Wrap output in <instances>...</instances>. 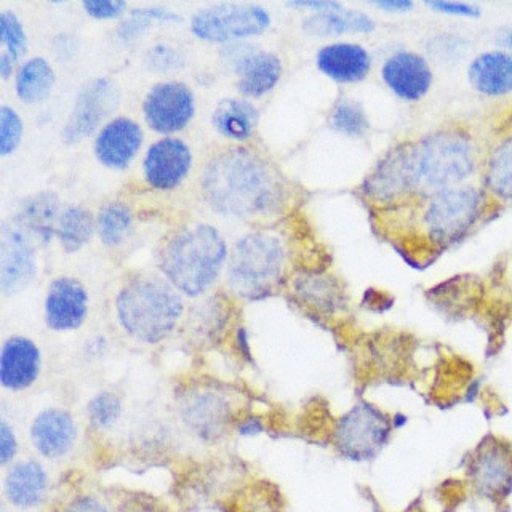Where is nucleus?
<instances>
[{
    "mask_svg": "<svg viewBox=\"0 0 512 512\" xmlns=\"http://www.w3.org/2000/svg\"><path fill=\"white\" fill-rule=\"evenodd\" d=\"M271 26L268 10L256 4H218L192 16L191 31L215 44L258 36Z\"/></svg>",
    "mask_w": 512,
    "mask_h": 512,
    "instance_id": "1a4fd4ad",
    "label": "nucleus"
},
{
    "mask_svg": "<svg viewBox=\"0 0 512 512\" xmlns=\"http://www.w3.org/2000/svg\"><path fill=\"white\" fill-rule=\"evenodd\" d=\"M228 247L210 224H197L176 232L160 253V269L168 282L188 296L207 292L220 276Z\"/></svg>",
    "mask_w": 512,
    "mask_h": 512,
    "instance_id": "7ed1b4c3",
    "label": "nucleus"
},
{
    "mask_svg": "<svg viewBox=\"0 0 512 512\" xmlns=\"http://www.w3.org/2000/svg\"><path fill=\"white\" fill-rule=\"evenodd\" d=\"M122 415V402L112 392H101L88 404V420L98 429H109Z\"/></svg>",
    "mask_w": 512,
    "mask_h": 512,
    "instance_id": "473e14b6",
    "label": "nucleus"
},
{
    "mask_svg": "<svg viewBox=\"0 0 512 512\" xmlns=\"http://www.w3.org/2000/svg\"><path fill=\"white\" fill-rule=\"evenodd\" d=\"M144 117L157 133H175L191 122L196 111L194 95L180 82H164L151 88L144 100Z\"/></svg>",
    "mask_w": 512,
    "mask_h": 512,
    "instance_id": "9b49d317",
    "label": "nucleus"
},
{
    "mask_svg": "<svg viewBox=\"0 0 512 512\" xmlns=\"http://www.w3.org/2000/svg\"><path fill=\"white\" fill-rule=\"evenodd\" d=\"M55 84V72L44 58H32L21 66L16 77V93L24 103L45 100Z\"/></svg>",
    "mask_w": 512,
    "mask_h": 512,
    "instance_id": "cd10ccee",
    "label": "nucleus"
},
{
    "mask_svg": "<svg viewBox=\"0 0 512 512\" xmlns=\"http://www.w3.org/2000/svg\"><path fill=\"white\" fill-rule=\"evenodd\" d=\"M213 125L229 140H248L258 125V111L244 100H223L213 111Z\"/></svg>",
    "mask_w": 512,
    "mask_h": 512,
    "instance_id": "a878e982",
    "label": "nucleus"
},
{
    "mask_svg": "<svg viewBox=\"0 0 512 512\" xmlns=\"http://www.w3.org/2000/svg\"><path fill=\"white\" fill-rule=\"evenodd\" d=\"M391 418L376 405L360 400L336 423L333 442L341 456L356 463L372 461L391 442Z\"/></svg>",
    "mask_w": 512,
    "mask_h": 512,
    "instance_id": "0eeeda50",
    "label": "nucleus"
},
{
    "mask_svg": "<svg viewBox=\"0 0 512 512\" xmlns=\"http://www.w3.org/2000/svg\"><path fill=\"white\" fill-rule=\"evenodd\" d=\"M372 5L388 13H408L415 8V4L410 0H380V2H373Z\"/></svg>",
    "mask_w": 512,
    "mask_h": 512,
    "instance_id": "37998d69",
    "label": "nucleus"
},
{
    "mask_svg": "<svg viewBox=\"0 0 512 512\" xmlns=\"http://www.w3.org/2000/svg\"><path fill=\"white\" fill-rule=\"evenodd\" d=\"M88 312V293L79 280L60 277L48 287L45 298V320L56 332L77 330Z\"/></svg>",
    "mask_w": 512,
    "mask_h": 512,
    "instance_id": "4468645a",
    "label": "nucleus"
},
{
    "mask_svg": "<svg viewBox=\"0 0 512 512\" xmlns=\"http://www.w3.org/2000/svg\"><path fill=\"white\" fill-rule=\"evenodd\" d=\"M117 317L125 332L143 343L156 344L175 330L183 316V301L170 282L141 276L117 296Z\"/></svg>",
    "mask_w": 512,
    "mask_h": 512,
    "instance_id": "20e7f679",
    "label": "nucleus"
},
{
    "mask_svg": "<svg viewBox=\"0 0 512 512\" xmlns=\"http://www.w3.org/2000/svg\"><path fill=\"white\" fill-rule=\"evenodd\" d=\"M132 212L124 204H109L101 210L96 221L101 240L108 247L122 244L132 229Z\"/></svg>",
    "mask_w": 512,
    "mask_h": 512,
    "instance_id": "c756f323",
    "label": "nucleus"
},
{
    "mask_svg": "<svg viewBox=\"0 0 512 512\" xmlns=\"http://www.w3.org/2000/svg\"><path fill=\"white\" fill-rule=\"evenodd\" d=\"M490 202L484 188L471 184L436 192L421 205L418 218L421 236L432 247H452L479 226Z\"/></svg>",
    "mask_w": 512,
    "mask_h": 512,
    "instance_id": "39448f33",
    "label": "nucleus"
},
{
    "mask_svg": "<svg viewBox=\"0 0 512 512\" xmlns=\"http://www.w3.org/2000/svg\"><path fill=\"white\" fill-rule=\"evenodd\" d=\"M183 420L202 440L220 439L231 421L228 400L212 391L197 392L183 404Z\"/></svg>",
    "mask_w": 512,
    "mask_h": 512,
    "instance_id": "aec40b11",
    "label": "nucleus"
},
{
    "mask_svg": "<svg viewBox=\"0 0 512 512\" xmlns=\"http://www.w3.org/2000/svg\"><path fill=\"white\" fill-rule=\"evenodd\" d=\"M317 68L340 84H356L372 71V56L359 44L338 42L325 45L317 53Z\"/></svg>",
    "mask_w": 512,
    "mask_h": 512,
    "instance_id": "6ab92c4d",
    "label": "nucleus"
},
{
    "mask_svg": "<svg viewBox=\"0 0 512 512\" xmlns=\"http://www.w3.org/2000/svg\"><path fill=\"white\" fill-rule=\"evenodd\" d=\"M404 512H426V509H424L420 503H413L412 506H408Z\"/></svg>",
    "mask_w": 512,
    "mask_h": 512,
    "instance_id": "49530a36",
    "label": "nucleus"
},
{
    "mask_svg": "<svg viewBox=\"0 0 512 512\" xmlns=\"http://www.w3.org/2000/svg\"><path fill=\"white\" fill-rule=\"evenodd\" d=\"M15 61V58H13L10 53H2V56H0V76L4 77V79H8L10 74H12Z\"/></svg>",
    "mask_w": 512,
    "mask_h": 512,
    "instance_id": "a18cd8bd",
    "label": "nucleus"
},
{
    "mask_svg": "<svg viewBox=\"0 0 512 512\" xmlns=\"http://www.w3.org/2000/svg\"><path fill=\"white\" fill-rule=\"evenodd\" d=\"M192 165L188 146L178 138H165L149 148L144 176L154 189H173L186 178Z\"/></svg>",
    "mask_w": 512,
    "mask_h": 512,
    "instance_id": "2eb2a0df",
    "label": "nucleus"
},
{
    "mask_svg": "<svg viewBox=\"0 0 512 512\" xmlns=\"http://www.w3.org/2000/svg\"><path fill=\"white\" fill-rule=\"evenodd\" d=\"M18 442H16L15 432L8 426L7 421L0 423V461L7 464L16 455Z\"/></svg>",
    "mask_w": 512,
    "mask_h": 512,
    "instance_id": "ea45409f",
    "label": "nucleus"
},
{
    "mask_svg": "<svg viewBox=\"0 0 512 512\" xmlns=\"http://www.w3.org/2000/svg\"><path fill=\"white\" fill-rule=\"evenodd\" d=\"M484 191L490 200L512 205V133L493 144L484 162Z\"/></svg>",
    "mask_w": 512,
    "mask_h": 512,
    "instance_id": "393cba45",
    "label": "nucleus"
},
{
    "mask_svg": "<svg viewBox=\"0 0 512 512\" xmlns=\"http://www.w3.org/2000/svg\"><path fill=\"white\" fill-rule=\"evenodd\" d=\"M47 488V472L37 461L16 463L5 477V495L16 508H36L45 500Z\"/></svg>",
    "mask_w": 512,
    "mask_h": 512,
    "instance_id": "4be33fe9",
    "label": "nucleus"
},
{
    "mask_svg": "<svg viewBox=\"0 0 512 512\" xmlns=\"http://www.w3.org/2000/svg\"><path fill=\"white\" fill-rule=\"evenodd\" d=\"M93 231L95 221L92 213L82 207H69L61 215L56 234L60 237L64 252L74 253L92 239Z\"/></svg>",
    "mask_w": 512,
    "mask_h": 512,
    "instance_id": "c85d7f7f",
    "label": "nucleus"
},
{
    "mask_svg": "<svg viewBox=\"0 0 512 512\" xmlns=\"http://www.w3.org/2000/svg\"><path fill=\"white\" fill-rule=\"evenodd\" d=\"M60 200L53 192H40L24 200L13 223L18 224L29 237L47 244L60 224Z\"/></svg>",
    "mask_w": 512,
    "mask_h": 512,
    "instance_id": "b1692460",
    "label": "nucleus"
},
{
    "mask_svg": "<svg viewBox=\"0 0 512 512\" xmlns=\"http://www.w3.org/2000/svg\"><path fill=\"white\" fill-rule=\"evenodd\" d=\"M301 296L319 311L332 312L340 308L341 293L332 280H304Z\"/></svg>",
    "mask_w": 512,
    "mask_h": 512,
    "instance_id": "2f4dec72",
    "label": "nucleus"
},
{
    "mask_svg": "<svg viewBox=\"0 0 512 512\" xmlns=\"http://www.w3.org/2000/svg\"><path fill=\"white\" fill-rule=\"evenodd\" d=\"M148 63L151 68L159 69V71H170V69L183 66V58L173 48L167 47V45H159V47L152 48L149 52Z\"/></svg>",
    "mask_w": 512,
    "mask_h": 512,
    "instance_id": "4c0bfd02",
    "label": "nucleus"
},
{
    "mask_svg": "<svg viewBox=\"0 0 512 512\" xmlns=\"http://www.w3.org/2000/svg\"><path fill=\"white\" fill-rule=\"evenodd\" d=\"M23 136V122L20 116L8 106L0 108V154H12L21 143Z\"/></svg>",
    "mask_w": 512,
    "mask_h": 512,
    "instance_id": "f704fd0d",
    "label": "nucleus"
},
{
    "mask_svg": "<svg viewBox=\"0 0 512 512\" xmlns=\"http://www.w3.org/2000/svg\"><path fill=\"white\" fill-rule=\"evenodd\" d=\"M36 276V253L28 234L4 223L0 236V287L5 295L20 292Z\"/></svg>",
    "mask_w": 512,
    "mask_h": 512,
    "instance_id": "ddd939ff",
    "label": "nucleus"
},
{
    "mask_svg": "<svg viewBox=\"0 0 512 512\" xmlns=\"http://www.w3.org/2000/svg\"><path fill=\"white\" fill-rule=\"evenodd\" d=\"M381 77L386 87L407 103L423 100L434 84L431 64L423 55L412 50L392 53L383 63Z\"/></svg>",
    "mask_w": 512,
    "mask_h": 512,
    "instance_id": "f8f14e48",
    "label": "nucleus"
},
{
    "mask_svg": "<svg viewBox=\"0 0 512 512\" xmlns=\"http://www.w3.org/2000/svg\"><path fill=\"white\" fill-rule=\"evenodd\" d=\"M496 44L501 45L506 52L512 53V26L496 32Z\"/></svg>",
    "mask_w": 512,
    "mask_h": 512,
    "instance_id": "c03bdc74",
    "label": "nucleus"
},
{
    "mask_svg": "<svg viewBox=\"0 0 512 512\" xmlns=\"http://www.w3.org/2000/svg\"><path fill=\"white\" fill-rule=\"evenodd\" d=\"M119 104V92L109 79H95L85 85L77 96L68 124L64 127L66 143L79 141L92 135L106 117Z\"/></svg>",
    "mask_w": 512,
    "mask_h": 512,
    "instance_id": "9d476101",
    "label": "nucleus"
},
{
    "mask_svg": "<svg viewBox=\"0 0 512 512\" xmlns=\"http://www.w3.org/2000/svg\"><path fill=\"white\" fill-rule=\"evenodd\" d=\"M202 192L213 210L237 218L271 213L282 200L272 168L256 152L244 148L221 152L207 165Z\"/></svg>",
    "mask_w": 512,
    "mask_h": 512,
    "instance_id": "f257e3e1",
    "label": "nucleus"
},
{
    "mask_svg": "<svg viewBox=\"0 0 512 512\" xmlns=\"http://www.w3.org/2000/svg\"><path fill=\"white\" fill-rule=\"evenodd\" d=\"M143 144L140 125L127 117H119L109 122L96 138L95 154L104 167L122 168L135 159Z\"/></svg>",
    "mask_w": 512,
    "mask_h": 512,
    "instance_id": "dca6fc26",
    "label": "nucleus"
},
{
    "mask_svg": "<svg viewBox=\"0 0 512 512\" xmlns=\"http://www.w3.org/2000/svg\"><path fill=\"white\" fill-rule=\"evenodd\" d=\"M58 512H109L103 503L93 496H77Z\"/></svg>",
    "mask_w": 512,
    "mask_h": 512,
    "instance_id": "a19ab883",
    "label": "nucleus"
},
{
    "mask_svg": "<svg viewBox=\"0 0 512 512\" xmlns=\"http://www.w3.org/2000/svg\"><path fill=\"white\" fill-rule=\"evenodd\" d=\"M426 7L431 8L436 13H442L447 16H460V18H479L482 15L480 7L466 2H452V0H431L424 2Z\"/></svg>",
    "mask_w": 512,
    "mask_h": 512,
    "instance_id": "e433bc0d",
    "label": "nucleus"
},
{
    "mask_svg": "<svg viewBox=\"0 0 512 512\" xmlns=\"http://www.w3.org/2000/svg\"><path fill=\"white\" fill-rule=\"evenodd\" d=\"M152 20L157 21H178L180 16L175 13L167 12L164 8H141V10H133L130 20L125 21L120 26L119 34L122 39L132 40L136 36H140V32L148 28Z\"/></svg>",
    "mask_w": 512,
    "mask_h": 512,
    "instance_id": "72a5a7b5",
    "label": "nucleus"
},
{
    "mask_svg": "<svg viewBox=\"0 0 512 512\" xmlns=\"http://www.w3.org/2000/svg\"><path fill=\"white\" fill-rule=\"evenodd\" d=\"M285 252L277 237L248 234L234 247L228 264L229 288L242 298H263L277 287L284 271Z\"/></svg>",
    "mask_w": 512,
    "mask_h": 512,
    "instance_id": "423d86ee",
    "label": "nucleus"
},
{
    "mask_svg": "<svg viewBox=\"0 0 512 512\" xmlns=\"http://www.w3.org/2000/svg\"><path fill=\"white\" fill-rule=\"evenodd\" d=\"M0 40L15 60L26 50V34L15 13L4 12L0 15Z\"/></svg>",
    "mask_w": 512,
    "mask_h": 512,
    "instance_id": "c9c22d12",
    "label": "nucleus"
},
{
    "mask_svg": "<svg viewBox=\"0 0 512 512\" xmlns=\"http://www.w3.org/2000/svg\"><path fill=\"white\" fill-rule=\"evenodd\" d=\"M40 362L39 348L29 338H8L0 356V383L10 391L31 388L39 378Z\"/></svg>",
    "mask_w": 512,
    "mask_h": 512,
    "instance_id": "f3484780",
    "label": "nucleus"
},
{
    "mask_svg": "<svg viewBox=\"0 0 512 512\" xmlns=\"http://www.w3.org/2000/svg\"><path fill=\"white\" fill-rule=\"evenodd\" d=\"M77 428L71 413L61 408H48L32 423V445L45 458H63L76 444Z\"/></svg>",
    "mask_w": 512,
    "mask_h": 512,
    "instance_id": "a211bd4d",
    "label": "nucleus"
},
{
    "mask_svg": "<svg viewBox=\"0 0 512 512\" xmlns=\"http://www.w3.org/2000/svg\"><path fill=\"white\" fill-rule=\"evenodd\" d=\"M330 124L335 132L354 136V138L364 136L370 128L364 106L359 101L349 100V98H343L336 103L330 117Z\"/></svg>",
    "mask_w": 512,
    "mask_h": 512,
    "instance_id": "7c9ffc66",
    "label": "nucleus"
},
{
    "mask_svg": "<svg viewBox=\"0 0 512 512\" xmlns=\"http://www.w3.org/2000/svg\"><path fill=\"white\" fill-rule=\"evenodd\" d=\"M404 146L416 199L463 186L479 167L476 141L464 128H436Z\"/></svg>",
    "mask_w": 512,
    "mask_h": 512,
    "instance_id": "f03ea898",
    "label": "nucleus"
},
{
    "mask_svg": "<svg viewBox=\"0 0 512 512\" xmlns=\"http://www.w3.org/2000/svg\"><path fill=\"white\" fill-rule=\"evenodd\" d=\"M85 12L98 20H108V18H116L120 13L124 12L127 4L122 0H85Z\"/></svg>",
    "mask_w": 512,
    "mask_h": 512,
    "instance_id": "58836bf2",
    "label": "nucleus"
},
{
    "mask_svg": "<svg viewBox=\"0 0 512 512\" xmlns=\"http://www.w3.org/2000/svg\"><path fill=\"white\" fill-rule=\"evenodd\" d=\"M468 82L479 95L501 98L512 93V53L488 50L472 58Z\"/></svg>",
    "mask_w": 512,
    "mask_h": 512,
    "instance_id": "412c9836",
    "label": "nucleus"
},
{
    "mask_svg": "<svg viewBox=\"0 0 512 512\" xmlns=\"http://www.w3.org/2000/svg\"><path fill=\"white\" fill-rule=\"evenodd\" d=\"M236 71L239 74V92L260 98L276 87L282 76V63L279 56L271 52L248 53L240 58Z\"/></svg>",
    "mask_w": 512,
    "mask_h": 512,
    "instance_id": "5701e85b",
    "label": "nucleus"
},
{
    "mask_svg": "<svg viewBox=\"0 0 512 512\" xmlns=\"http://www.w3.org/2000/svg\"><path fill=\"white\" fill-rule=\"evenodd\" d=\"M466 477L472 492L495 506L512 495V444L488 434L466 455Z\"/></svg>",
    "mask_w": 512,
    "mask_h": 512,
    "instance_id": "6e6552de",
    "label": "nucleus"
},
{
    "mask_svg": "<svg viewBox=\"0 0 512 512\" xmlns=\"http://www.w3.org/2000/svg\"><path fill=\"white\" fill-rule=\"evenodd\" d=\"M303 28L311 36H340L346 32H372L375 21L365 13L343 8L338 12L311 15L304 20Z\"/></svg>",
    "mask_w": 512,
    "mask_h": 512,
    "instance_id": "bb28decb",
    "label": "nucleus"
},
{
    "mask_svg": "<svg viewBox=\"0 0 512 512\" xmlns=\"http://www.w3.org/2000/svg\"><path fill=\"white\" fill-rule=\"evenodd\" d=\"M290 7L306 8V10H312L316 15L317 13L338 12L344 8L343 5L333 2V0H298V2H292Z\"/></svg>",
    "mask_w": 512,
    "mask_h": 512,
    "instance_id": "79ce46f5",
    "label": "nucleus"
}]
</instances>
